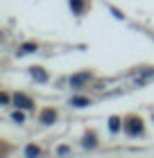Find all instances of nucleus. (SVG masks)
I'll return each mask as SVG.
<instances>
[{
    "label": "nucleus",
    "mask_w": 154,
    "mask_h": 158,
    "mask_svg": "<svg viewBox=\"0 0 154 158\" xmlns=\"http://www.w3.org/2000/svg\"><path fill=\"white\" fill-rule=\"evenodd\" d=\"M34 50H36V45H34V43H25V45H20V50H18V52H20V54H25V52H34Z\"/></svg>",
    "instance_id": "0eeeda50"
},
{
    "label": "nucleus",
    "mask_w": 154,
    "mask_h": 158,
    "mask_svg": "<svg viewBox=\"0 0 154 158\" xmlns=\"http://www.w3.org/2000/svg\"><path fill=\"white\" fill-rule=\"evenodd\" d=\"M86 81H91V73H79L75 77H70V86L73 88H79V86H84Z\"/></svg>",
    "instance_id": "f257e3e1"
},
{
    "label": "nucleus",
    "mask_w": 154,
    "mask_h": 158,
    "mask_svg": "<svg viewBox=\"0 0 154 158\" xmlns=\"http://www.w3.org/2000/svg\"><path fill=\"white\" fill-rule=\"evenodd\" d=\"M73 9H75V14H82V0H70Z\"/></svg>",
    "instance_id": "1a4fd4ad"
},
{
    "label": "nucleus",
    "mask_w": 154,
    "mask_h": 158,
    "mask_svg": "<svg viewBox=\"0 0 154 158\" xmlns=\"http://www.w3.org/2000/svg\"><path fill=\"white\" fill-rule=\"evenodd\" d=\"M127 131L129 133H141L143 131V124L138 120H129V127H127Z\"/></svg>",
    "instance_id": "20e7f679"
},
{
    "label": "nucleus",
    "mask_w": 154,
    "mask_h": 158,
    "mask_svg": "<svg viewBox=\"0 0 154 158\" xmlns=\"http://www.w3.org/2000/svg\"><path fill=\"white\" fill-rule=\"evenodd\" d=\"M84 147H95V138H86L84 140Z\"/></svg>",
    "instance_id": "f8f14e48"
},
{
    "label": "nucleus",
    "mask_w": 154,
    "mask_h": 158,
    "mask_svg": "<svg viewBox=\"0 0 154 158\" xmlns=\"http://www.w3.org/2000/svg\"><path fill=\"white\" fill-rule=\"evenodd\" d=\"M73 106H77V109H84V106H89L91 102H89V99H86V97H73V102H70Z\"/></svg>",
    "instance_id": "39448f33"
},
{
    "label": "nucleus",
    "mask_w": 154,
    "mask_h": 158,
    "mask_svg": "<svg viewBox=\"0 0 154 158\" xmlns=\"http://www.w3.org/2000/svg\"><path fill=\"white\" fill-rule=\"evenodd\" d=\"M39 154H41L39 147H34V145H30V147L25 149V156H39Z\"/></svg>",
    "instance_id": "6e6552de"
},
{
    "label": "nucleus",
    "mask_w": 154,
    "mask_h": 158,
    "mask_svg": "<svg viewBox=\"0 0 154 158\" xmlns=\"http://www.w3.org/2000/svg\"><path fill=\"white\" fill-rule=\"evenodd\" d=\"M32 75H34L36 79H39V81H46V79H48V75H46V73H43V70H41V68H32Z\"/></svg>",
    "instance_id": "423d86ee"
},
{
    "label": "nucleus",
    "mask_w": 154,
    "mask_h": 158,
    "mask_svg": "<svg viewBox=\"0 0 154 158\" xmlns=\"http://www.w3.org/2000/svg\"><path fill=\"white\" fill-rule=\"evenodd\" d=\"M11 120H14V122H25V115H23V113H14Z\"/></svg>",
    "instance_id": "9b49d317"
},
{
    "label": "nucleus",
    "mask_w": 154,
    "mask_h": 158,
    "mask_svg": "<svg viewBox=\"0 0 154 158\" xmlns=\"http://www.w3.org/2000/svg\"><path fill=\"white\" fill-rule=\"evenodd\" d=\"M14 104L20 106V109H30V106H32V99L25 97V95H16V97H14Z\"/></svg>",
    "instance_id": "7ed1b4c3"
},
{
    "label": "nucleus",
    "mask_w": 154,
    "mask_h": 158,
    "mask_svg": "<svg viewBox=\"0 0 154 158\" xmlns=\"http://www.w3.org/2000/svg\"><path fill=\"white\" fill-rule=\"evenodd\" d=\"M109 127H111V131H118V129H120V120H118V118H111Z\"/></svg>",
    "instance_id": "9d476101"
},
{
    "label": "nucleus",
    "mask_w": 154,
    "mask_h": 158,
    "mask_svg": "<svg viewBox=\"0 0 154 158\" xmlns=\"http://www.w3.org/2000/svg\"><path fill=\"white\" fill-rule=\"evenodd\" d=\"M55 120H57V113L52 109H46V111L41 113V122H43V124H52Z\"/></svg>",
    "instance_id": "f03ea898"
}]
</instances>
